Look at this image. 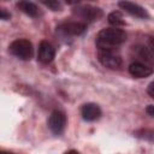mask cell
<instances>
[{
	"mask_svg": "<svg viewBox=\"0 0 154 154\" xmlns=\"http://www.w3.org/2000/svg\"><path fill=\"white\" fill-rule=\"evenodd\" d=\"M129 72L131 76L136 78H144L153 73V67L148 66L147 64H143L141 61H134L129 66Z\"/></svg>",
	"mask_w": 154,
	"mask_h": 154,
	"instance_id": "ba28073f",
	"label": "cell"
},
{
	"mask_svg": "<svg viewBox=\"0 0 154 154\" xmlns=\"http://www.w3.org/2000/svg\"><path fill=\"white\" fill-rule=\"evenodd\" d=\"M147 93L149 94L150 97L154 99V82H152V83L148 85V88H147Z\"/></svg>",
	"mask_w": 154,
	"mask_h": 154,
	"instance_id": "2e32d148",
	"label": "cell"
},
{
	"mask_svg": "<svg viewBox=\"0 0 154 154\" xmlns=\"http://www.w3.org/2000/svg\"><path fill=\"white\" fill-rule=\"evenodd\" d=\"M148 49L150 51L152 54H154V37L148 38Z\"/></svg>",
	"mask_w": 154,
	"mask_h": 154,
	"instance_id": "9a60e30c",
	"label": "cell"
},
{
	"mask_svg": "<svg viewBox=\"0 0 154 154\" xmlns=\"http://www.w3.org/2000/svg\"><path fill=\"white\" fill-rule=\"evenodd\" d=\"M57 29H58V31L63 32L64 35L78 36L85 31L87 25H85V23H82V22H67V23L60 24Z\"/></svg>",
	"mask_w": 154,
	"mask_h": 154,
	"instance_id": "5b68a950",
	"label": "cell"
},
{
	"mask_svg": "<svg viewBox=\"0 0 154 154\" xmlns=\"http://www.w3.org/2000/svg\"><path fill=\"white\" fill-rule=\"evenodd\" d=\"M107 19H108V23H109V24H112L113 26H117V28H118V26H123V25L125 24L122 13L118 12V11L111 12V13L108 14Z\"/></svg>",
	"mask_w": 154,
	"mask_h": 154,
	"instance_id": "7c38bea8",
	"label": "cell"
},
{
	"mask_svg": "<svg viewBox=\"0 0 154 154\" xmlns=\"http://www.w3.org/2000/svg\"><path fill=\"white\" fill-rule=\"evenodd\" d=\"M67 4H77L79 0H65Z\"/></svg>",
	"mask_w": 154,
	"mask_h": 154,
	"instance_id": "ac0fdd59",
	"label": "cell"
},
{
	"mask_svg": "<svg viewBox=\"0 0 154 154\" xmlns=\"http://www.w3.org/2000/svg\"><path fill=\"white\" fill-rule=\"evenodd\" d=\"M75 13H77V16H79L83 19H85L87 22L99 20L103 14L101 8L94 7V6H81V7L76 8Z\"/></svg>",
	"mask_w": 154,
	"mask_h": 154,
	"instance_id": "8992f818",
	"label": "cell"
},
{
	"mask_svg": "<svg viewBox=\"0 0 154 154\" xmlns=\"http://www.w3.org/2000/svg\"><path fill=\"white\" fill-rule=\"evenodd\" d=\"M126 40V34L124 30L114 26V28H106L102 29L97 34V46L99 48H109L111 46L122 45Z\"/></svg>",
	"mask_w": 154,
	"mask_h": 154,
	"instance_id": "6da1fadb",
	"label": "cell"
},
{
	"mask_svg": "<svg viewBox=\"0 0 154 154\" xmlns=\"http://www.w3.org/2000/svg\"><path fill=\"white\" fill-rule=\"evenodd\" d=\"M8 51L11 54H13L14 57H17L18 59H22V60H29L32 57V45L26 38L14 40L10 45Z\"/></svg>",
	"mask_w": 154,
	"mask_h": 154,
	"instance_id": "7a4b0ae2",
	"label": "cell"
},
{
	"mask_svg": "<svg viewBox=\"0 0 154 154\" xmlns=\"http://www.w3.org/2000/svg\"><path fill=\"white\" fill-rule=\"evenodd\" d=\"M146 112L150 116V117H153L154 118V106L153 105H149V106H147V108H146Z\"/></svg>",
	"mask_w": 154,
	"mask_h": 154,
	"instance_id": "e0dca14e",
	"label": "cell"
},
{
	"mask_svg": "<svg viewBox=\"0 0 154 154\" xmlns=\"http://www.w3.org/2000/svg\"><path fill=\"white\" fill-rule=\"evenodd\" d=\"M41 4H43L46 7L51 8L52 11H59L61 8V5L59 0H40Z\"/></svg>",
	"mask_w": 154,
	"mask_h": 154,
	"instance_id": "4fadbf2b",
	"label": "cell"
},
{
	"mask_svg": "<svg viewBox=\"0 0 154 154\" xmlns=\"http://www.w3.org/2000/svg\"><path fill=\"white\" fill-rule=\"evenodd\" d=\"M82 117L87 122H93L100 118L101 109L96 103H85L82 107Z\"/></svg>",
	"mask_w": 154,
	"mask_h": 154,
	"instance_id": "30bf717a",
	"label": "cell"
},
{
	"mask_svg": "<svg viewBox=\"0 0 154 154\" xmlns=\"http://www.w3.org/2000/svg\"><path fill=\"white\" fill-rule=\"evenodd\" d=\"M0 17H1V19H4V20H7V19H10V13L5 10V8H2L1 11H0Z\"/></svg>",
	"mask_w": 154,
	"mask_h": 154,
	"instance_id": "5bb4252c",
	"label": "cell"
},
{
	"mask_svg": "<svg viewBox=\"0 0 154 154\" xmlns=\"http://www.w3.org/2000/svg\"><path fill=\"white\" fill-rule=\"evenodd\" d=\"M97 57H99V61L105 67L118 70L122 66V58L118 54H116L111 48H100Z\"/></svg>",
	"mask_w": 154,
	"mask_h": 154,
	"instance_id": "3957f363",
	"label": "cell"
},
{
	"mask_svg": "<svg viewBox=\"0 0 154 154\" xmlns=\"http://www.w3.org/2000/svg\"><path fill=\"white\" fill-rule=\"evenodd\" d=\"M55 57V49L54 47L48 42V41H42L38 46V54H37V59L43 63V64H48L51 63Z\"/></svg>",
	"mask_w": 154,
	"mask_h": 154,
	"instance_id": "52a82bcc",
	"label": "cell"
},
{
	"mask_svg": "<svg viewBox=\"0 0 154 154\" xmlns=\"http://www.w3.org/2000/svg\"><path fill=\"white\" fill-rule=\"evenodd\" d=\"M48 128L54 135H60L66 128V116L61 111H54L48 118Z\"/></svg>",
	"mask_w": 154,
	"mask_h": 154,
	"instance_id": "277c9868",
	"label": "cell"
},
{
	"mask_svg": "<svg viewBox=\"0 0 154 154\" xmlns=\"http://www.w3.org/2000/svg\"><path fill=\"white\" fill-rule=\"evenodd\" d=\"M118 5H119L120 8H123L124 11H126L128 13H130V14H132L135 17H138V18H148L147 11L142 6H140V5L135 4V2H131V1H128V0H122V1H119Z\"/></svg>",
	"mask_w": 154,
	"mask_h": 154,
	"instance_id": "9c48e42d",
	"label": "cell"
},
{
	"mask_svg": "<svg viewBox=\"0 0 154 154\" xmlns=\"http://www.w3.org/2000/svg\"><path fill=\"white\" fill-rule=\"evenodd\" d=\"M17 7L22 12H24L25 14H28L30 17H37L38 16V7L29 0H19L17 2Z\"/></svg>",
	"mask_w": 154,
	"mask_h": 154,
	"instance_id": "8fae6325",
	"label": "cell"
}]
</instances>
